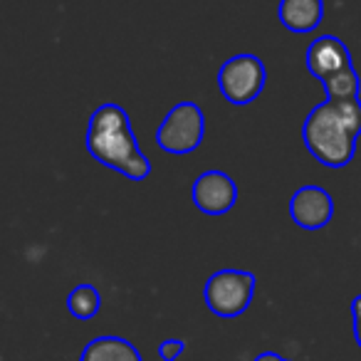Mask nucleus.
<instances>
[{"instance_id":"obj_1","label":"nucleus","mask_w":361,"mask_h":361,"mask_svg":"<svg viewBox=\"0 0 361 361\" xmlns=\"http://www.w3.org/2000/svg\"><path fill=\"white\" fill-rule=\"evenodd\" d=\"M361 136V99H326L307 114L302 126L310 156L326 169H344L354 161Z\"/></svg>"},{"instance_id":"obj_2","label":"nucleus","mask_w":361,"mask_h":361,"mask_svg":"<svg viewBox=\"0 0 361 361\" xmlns=\"http://www.w3.org/2000/svg\"><path fill=\"white\" fill-rule=\"evenodd\" d=\"M85 144L97 164L119 171L129 180L141 183L151 176V161L136 141L129 114L114 102H106L92 111Z\"/></svg>"},{"instance_id":"obj_3","label":"nucleus","mask_w":361,"mask_h":361,"mask_svg":"<svg viewBox=\"0 0 361 361\" xmlns=\"http://www.w3.org/2000/svg\"><path fill=\"white\" fill-rule=\"evenodd\" d=\"M206 139V114L196 102H178L156 129V146L166 154L183 156L196 151Z\"/></svg>"},{"instance_id":"obj_4","label":"nucleus","mask_w":361,"mask_h":361,"mask_svg":"<svg viewBox=\"0 0 361 361\" xmlns=\"http://www.w3.org/2000/svg\"><path fill=\"white\" fill-rule=\"evenodd\" d=\"M255 282L257 280L252 272L226 267V270H218L208 277L206 287H203V300L216 317L233 319V317H240L247 312L252 295H255Z\"/></svg>"},{"instance_id":"obj_5","label":"nucleus","mask_w":361,"mask_h":361,"mask_svg":"<svg viewBox=\"0 0 361 361\" xmlns=\"http://www.w3.org/2000/svg\"><path fill=\"white\" fill-rule=\"evenodd\" d=\"M265 82L267 70L262 60L255 55H247V52L228 57L218 70V90L235 106L252 104L265 90Z\"/></svg>"},{"instance_id":"obj_6","label":"nucleus","mask_w":361,"mask_h":361,"mask_svg":"<svg viewBox=\"0 0 361 361\" xmlns=\"http://www.w3.org/2000/svg\"><path fill=\"white\" fill-rule=\"evenodd\" d=\"M191 201L206 216H226L238 201L235 180L226 171H203L191 186Z\"/></svg>"},{"instance_id":"obj_7","label":"nucleus","mask_w":361,"mask_h":361,"mask_svg":"<svg viewBox=\"0 0 361 361\" xmlns=\"http://www.w3.org/2000/svg\"><path fill=\"white\" fill-rule=\"evenodd\" d=\"M290 218L302 231H322L334 218V198L314 183L297 188L290 198Z\"/></svg>"},{"instance_id":"obj_8","label":"nucleus","mask_w":361,"mask_h":361,"mask_svg":"<svg viewBox=\"0 0 361 361\" xmlns=\"http://www.w3.org/2000/svg\"><path fill=\"white\" fill-rule=\"evenodd\" d=\"M307 70L312 77H317L319 82L329 80V77L339 75V72L354 70L351 62V52L344 45V40L334 35H322L307 47Z\"/></svg>"},{"instance_id":"obj_9","label":"nucleus","mask_w":361,"mask_h":361,"mask_svg":"<svg viewBox=\"0 0 361 361\" xmlns=\"http://www.w3.org/2000/svg\"><path fill=\"white\" fill-rule=\"evenodd\" d=\"M277 16H280L282 27L305 35V32L317 30L324 20V0H280Z\"/></svg>"},{"instance_id":"obj_10","label":"nucleus","mask_w":361,"mask_h":361,"mask_svg":"<svg viewBox=\"0 0 361 361\" xmlns=\"http://www.w3.org/2000/svg\"><path fill=\"white\" fill-rule=\"evenodd\" d=\"M80 361H144V356L121 336H97L85 346Z\"/></svg>"},{"instance_id":"obj_11","label":"nucleus","mask_w":361,"mask_h":361,"mask_svg":"<svg viewBox=\"0 0 361 361\" xmlns=\"http://www.w3.org/2000/svg\"><path fill=\"white\" fill-rule=\"evenodd\" d=\"M102 307V295L94 285H77L75 290L67 295V310L75 319L87 322L99 312Z\"/></svg>"},{"instance_id":"obj_12","label":"nucleus","mask_w":361,"mask_h":361,"mask_svg":"<svg viewBox=\"0 0 361 361\" xmlns=\"http://www.w3.org/2000/svg\"><path fill=\"white\" fill-rule=\"evenodd\" d=\"M326 92V99H356L359 97V90H361V80H359V72L354 70H346V72H339V75L329 77V80L322 82Z\"/></svg>"},{"instance_id":"obj_13","label":"nucleus","mask_w":361,"mask_h":361,"mask_svg":"<svg viewBox=\"0 0 361 361\" xmlns=\"http://www.w3.org/2000/svg\"><path fill=\"white\" fill-rule=\"evenodd\" d=\"M183 349H186V341L183 339H166V341H161L159 354L164 361H178V356L183 354Z\"/></svg>"},{"instance_id":"obj_14","label":"nucleus","mask_w":361,"mask_h":361,"mask_svg":"<svg viewBox=\"0 0 361 361\" xmlns=\"http://www.w3.org/2000/svg\"><path fill=\"white\" fill-rule=\"evenodd\" d=\"M351 322H354V339L361 346V295L351 300Z\"/></svg>"},{"instance_id":"obj_15","label":"nucleus","mask_w":361,"mask_h":361,"mask_svg":"<svg viewBox=\"0 0 361 361\" xmlns=\"http://www.w3.org/2000/svg\"><path fill=\"white\" fill-rule=\"evenodd\" d=\"M255 361H290V359H285V356L275 354V351H262V354L255 356Z\"/></svg>"}]
</instances>
